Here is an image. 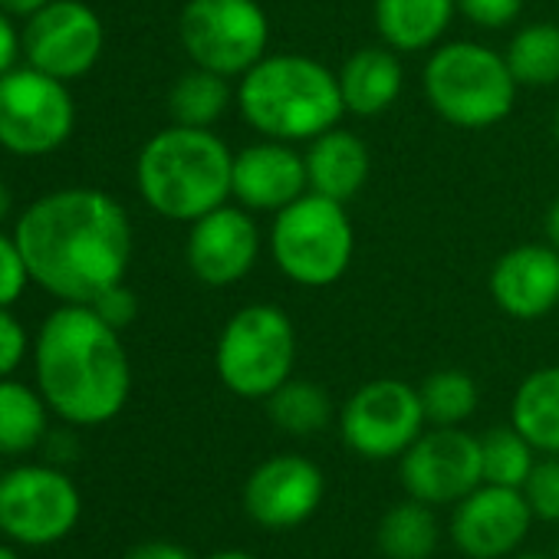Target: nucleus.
I'll return each mask as SVG.
<instances>
[{
  "instance_id": "nucleus-25",
  "label": "nucleus",
  "mask_w": 559,
  "mask_h": 559,
  "mask_svg": "<svg viewBox=\"0 0 559 559\" xmlns=\"http://www.w3.org/2000/svg\"><path fill=\"white\" fill-rule=\"evenodd\" d=\"M47 399L11 376L0 379V454H27L47 435Z\"/></svg>"
},
{
  "instance_id": "nucleus-43",
  "label": "nucleus",
  "mask_w": 559,
  "mask_h": 559,
  "mask_svg": "<svg viewBox=\"0 0 559 559\" xmlns=\"http://www.w3.org/2000/svg\"><path fill=\"white\" fill-rule=\"evenodd\" d=\"M516 559H549V556H539V552H520Z\"/></svg>"
},
{
  "instance_id": "nucleus-34",
  "label": "nucleus",
  "mask_w": 559,
  "mask_h": 559,
  "mask_svg": "<svg viewBox=\"0 0 559 559\" xmlns=\"http://www.w3.org/2000/svg\"><path fill=\"white\" fill-rule=\"evenodd\" d=\"M27 356V333L11 317L8 307H0V379H8Z\"/></svg>"
},
{
  "instance_id": "nucleus-9",
  "label": "nucleus",
  "mask_w": 559,
  "mask_h": 559,
  "mask_svg": "<svg viewBox=\"0 0 559 559\" xmlns=\"http://www.w3.org/2000/svg\"><path fill=\"white\" fill-rule=\"evenodd\" d=\"M83 513L80 487L50 464H21L0 477V533L21 546L67 539Z\"/></svg>"
},
{
  "instance_id": "nucleus-21",
  "label": "nucleus",
  "mask_w": 559,
  "mask_h": 559,
  "mask_svg": "<svg viewBox=\"0 0 559 559\" xmlns=\"http://www.w3.org/2000/svg\"><path fill=\"white\" fill-rule=\"evenodd\" d=\"M457 14V0H376L372 21L385 47L395 53L435 50Z\"/></svg>"
},
{
  "instance_id": "nucleus-13",
  "label": "nucleus",
  "mask_w": 559,
  "mask_h": 559,
  "mask_svg": "<svg viewBox=\"0 0 559 559\" xmlns=\"http://www.w3.org/2000/svg\"><path fill=\"white\" fill-rule=\"evenodd\" d=\"M24 57L31 67L70 83L86 76L106 44L99 14L83 0H50L24 27Z\"/></svg>"
},
{
  "instance_id": "nucleus-18",
  "label": "nucleus",
  "mask_w": 559,
  "mask_h": 559,
  "mask_svg": "<svg viewBox=\"0 0 559 559\" xmlns=\"http://www.w3.org/2000/svg\"><path fill=\"white\" fill-rule=\"evenodd\" d=\"M497 310L533 323L559 307V250L549 243H520L497 257L490 270Z\"/></svg>"
},
{
  "instance_id": "nucleus-37",
  "label": "nucleus",
  "mask_w": 559,
  "mask_h": 559,
  "mask_svg": "<svg viewBox=\"0 0 559 559\" xmlns=\"http://www.w3.org/2000/svg\"><path fill=\"white\" fill-rule=\"evenodd\" d=\"M47 4L50 0H0V11H8L11 17H34Z\"/></svg>"
},
{
  "instance_id": "nucleus-1",
  "label": "nucleus",
  "mask_w": 559,
  "mask_h": 559,
  "mask_svg": "<svg viewBox=\"0 0 559 559\" xmlns=\"http://www.w3.org/2000/svg\"><path fill=\"white\" fill-rule=\"evenodd\" d=\"M31 280L63 304H93L126 280L132 260V221L126 207L96 188H63L34 201L14 234Z\"/></svg>"
},
{
  "instance_id": "nucleus-31",
  "label": "nucleus",
  "mask_w": 559,
  "mask_h": 559,
  "mask_svg": "<svg viewBox=\"0 0 559 559\" xmlns=\"http://www.w3.org/2000/svg\"><path fill=\"white\" fill-rule=\"evenodd\" d=\"M31 284V270L27 260L17 247L14 237L0 234V307H11L24 297Z\"/></svg>"
},
{
  "instance_id": "nucleus-30",
  "label": "nucleus",
  "mask_w": 559,
  "mask_h": 559,
  "mask_svg": "<svg viewBox=\"0 0 559 559\" xmlns=\"http://www.w3.org/2000/svg\"><path fill=\"white\" fill-rule=\"evenodd\" d=\"M520 490L536 520L559 523V454H546L543 461H536Z\"/></svg>"
},
{
  "instance_id": "nucleus-39",
  "label": "nucleus",
  "mask_w": 559,
  "mask_h": 559,
  "mask_svg": "<svg viewBox=\"0 0 559 559\" xmlns=\"http://www.w3.org/2000/svg\"><path fill=\"white\" fill-rule=\"evenodd\" d=\"M11 214V191L4 185V178H0V221H4Z\"/></svg>"
},
{
  "instance_id": "nucleus-41",
  "label": "nucleus",
  "mask_w": 559,
  "mask_h": 559,
  "mask_svg": "<svg viewBox=\"0 0 559 559\" xmlns=\"http://www.w3.org/2000/svg\"><path fill=\"white\" fill-rule=\"evenodd\" d=\"M0 559H21V556H17V549H11L8 543H0Z\"/></svg>"
},
{
  "instance_id": "nucleus-36",
  "label": "nucleus",
  "mask_w": 559,
  "mask_h": 559,
  "mask_svg": "<svg viewBox=\"0 0 559 559\" xmlns=\"http://www.w3.org/2000/svg\"><path fill=\"white\" fill-rule=\"evenodd\" d=\"M126 559H191L188 549H181L178 543H168V539H152V543H142L135 546Z\"/></svg>"
},
{
  "instance_id": "nucleus-38",
  "label": "nucleus",
  "mask_w": 559,
  "mask_h": 559,
  "mask_svg": "<svg viewBox=\"0 0 559 559\" xmlns=\"http://www.w3.org/2000/svg\"><path fill=\"white\" fill-rule=\"evenodd\" d=\"M543 237L549 247L559 250V198L546 207V217H543Z\"/></svg>"
},
{
  "instance_id": "nucleus-8",
  "label": "nucleus",
  "mask_w": 559,
  "mask_h": 559,
  "mask_svg": "<svg viewBox=\"0 0 559 559\" xmlns=\"http://www.w3.org/2000/svg\"><path fill=\"white\" fill-rule=\"evenodd\" d=\"M178 40L194 67L240 80L266 57L270 17L257 0H188L178 17Z\"/></svg>"
},
{
  "instance_id": "nucleus-22",
  "label": "nucleus",
  "mask_w": 559,
  "mask_h": 559,
  "mask_svg": "<svg viewBox=\"0 0 559 559\" xmlns=\"http://www.w3.org/2000/svg\"><path fill=\"white\" fill-rule=\"evenodd\" d=\"M510 425L539 454H559V366H543L516 385Z\"/></svg>"
},
{
  "instance_id": "nucleus-32",
  "label": "nucleus",
  "mask_w": 559,
  "mask_h": 559,
  "mask_svg": "<svg viewBox=\"0 0 559 559\" xmlns=\"http://www.w3.org/2000/svg\"><path fill=\"white\" fill-rule=\"evenodd\" d=\"M457 14L480 31H503L523 14V0H457Z\"/></svg>"
},
{
  "instance_id": "nucleus-26",
  "label": "nucleus",
  "mask_w": 559,
  "mask_h": 559,
  "mask_svg": "<svg viewBox=\"0 0 559 559\" xmlns=\"http://www.w3.org/2000/svg\"><path fill=\"white\" fill-rule=\"evenodd\" d=\"M507 67L516 86L549 90L559 83V24L536 21L520 27L507 44Z\"/></svg>"
},
{
  "instance_id": "nucleus-29",
  "label": "nucleus",
  "mask_w": 559,
  "mask_h": 559,
  "mask_svg": "<svg viewBox=\"0 0 559 559\" xmlns=\"http://www.w3.org/2000/svg\"><path fill=\"white\" fill-rule=\"evenodd\" d=\"M536 448L510 425V428H490L480 438V464H484V484L500 487H523L533 464Z\"/></svg>"
},
{
  "instance_id": "nucleus-14",
  "label": "nucleus",
  "mask_w": 559,
  "mask_h": 559,
  "mask_svg": "<svg viewBox=\"0 0 559 559\" xmlns=\"http://www.w3.org/2000/svg\"><path fill=\"white\" fill-rule=\"evenodd\" d=\"M326 493L320 464L304 454H273L243 484V510L257 526L294 530L307 523Z\"/></svg>"
},
{
  "instance_id": "nucleus-3",
  "label": "nucleus",
  "mask_w": 559,
  "mask_h": 559,
  "mask_svg": "<svg viewBox=\"0 0 559 559\" xmlns=\"http://www.w3.org/2000/svg\"><path fill=\"white\" fill-rule=\"evenodd\" d=\"M243 122L276 142H313L340 126L346 103L340 76L307 53H266L237 83Z\"/></svg>"
},
{
  "instance_id": "nucleus-23",
  "label": "nucleus",
  "mask_w": 559,
  "mask_h": 559,
  "mask_svg": "<svg viewBox=\"0 0 559 559\" xmlns=\"http://www.w3.org/2000/svg\"><path fill=\"white\" fill-rule=\"evenodd\" d=\"M237 103V93L230 90V80L211 70H188L175 80L168 93V112L175 126H191V129H211L214 122L224 119V112Z\"/></svg>"
},
{
  "instance_id": "nucleus-24",
  "label": "nucleus",
  "mask_w": 559,
  "mask_h": 559,
  "mask_svg": "<svg viewBox=\"0 0 559 559\" xmlns=\"http://www.w3.org/2000/svg\"><path fill=\"white\" fill-rule=\"evenodd\" d=\"M376 539L385 559H431L441 533L431 507L408 497L405 503H395L382 513Z\"/></svg>"
},
{
  "instance_id": "nucleus-7",
  "label": "nucleus",
  "mask_w": 559,
  "mask_h": 559,
  "mask_svg": "<svg viewBox=\"0 0 559 559\" xmlns=\"http://www.w3.org/2000/svg\"><path fill=\"white\" fill-rule=\"evenodd\" d=\"M297 366V326L273 304L240 307L221 330L214 369L221 385L237 399H270Z\"/></svg>"
},
{
  "instance_id": "nucleus-42",
  "label": "nucleus",
  "mask_w": 559,
  "mask_h": 559,
  "mask_svg": "<svg viewBox=\"0 0 559 559\" xmlns=\"http://www.w3.org/2000/svg\"><path fill=\"white\" fill-rule=\"evenodd\" d=\"M552 135H556V142H559V109H556V116H552Z\"/></svg>"
},
{
  "instance_id": "nucleus-5",
  "label": "nucleus",
  "mask_w": 559,
  "mask_h": 559,
  "mask_svg": "<svg viewBox=\"0 0 559 559\" xmlns=\"http://www.w3.org/2000/svg\"><path fill=\"white\" fill-rule=\"evenodd\" d=\"M425 96L431 109L457 129H490L516 103V80L507 57L477 40L438 44L425 60Z\"/></svg>"
},
{
  "instance_id": "nucleus-28",
  "label": "nucleus",
  "mask_w": 559,
  "mask_h": 559,
  "mask_svg": "<svg viewBox=\"0 0 559 559\" xmlns=\"http://www.w3.org/2000/svg\"><path fill=\"white\" fill-rule=\"evenodd\" d=\"M421 405H425V418L438 428H454L464 425L477 405H480V389L477 382L461 372V369H438L431 372L421 385H418Z\"/></svg>"
},
{
  "instance_id": "nucleus-11",
  "label": "nucleus",
  "mask_w": 559,
  "mask_h": 559,
  "mask_svg": "<svg viewBox=\"0 0 559 559\" xmlns=\"http://www.w3.org/2000/svg\"><path fill=\"white\" fill-rule=\"evenodd\" d=\"M425 405L415 385L372 379L359 385L340 412L343 441L369 461L402 457L425 431Z\"/></svg>"
},
{
  "instance_id": "nucleus-15",
  "label": "nucleus",
  "mask_w": 559,
  "mask_h": 559,
  "mask_svg": "<svg viewBox=\"0 0 559 559\" xmlns=\"http://www.w3.org/2000/svg\"><path fill=\"white\" fill-rule=\"evenodd\" d=\"M533 510L520 487L480 484L457 500L451 516V539L471 559H503L520 549L533 526Z\"/></svg>"
},
{
  "instance_id": "nucleus-27",
  "label": "nucleus",
  "mask_w": 559,
  "mask_h": 559,
  "mask_svg": "<svg viewBox=\"0 0 559 559\" xmlns=\"http://www.w3.org/2000/svg\"><path fill=\"white\" fill-rule=\"evenodd\" d=\"M263 402H266L270 421L280 431L297 435V438L323 431L330 425V418H333L330 392L323 385H317V382H307V379H287Z\"/></svg>"
},
{
  "instance_id": "nucleus-16",
  "label": "nucleus",
  "mask_w": 559,
  "mask_h": 559,
  "mask_svg": "<svg viewBox=\"0 0 559 559\" xmlns=\"http://www.w3.org/2000/svg\"><path fill=\"white\" fill-rule=\"evenodd\" d=\"M260 257V227L247 207L221 204L191 221L185 260L188 270L207 287H230L253 270Z\"/></svg>"
},
{
  "instance_id": "nucleus-20",
  "label": "nucleus",
  "mask_w": 559,
  "mask_h": 559,
  "mask_svg": "<svg viewBox=\"0 0 559 559\" xmlns=\"http://www.w3.org/2000/svg\"><path fill=\"white\" fill-rule=\"evenodd\" d=\"M340 93L349 116L372 119L395 106L405 86L402 60L392 47H362L340 67Z\"/></svg>"
},
{
  "instance_id": "nucleus-10",
  "label": "nucleus",
  "mask_w": 559,
  "mask_h": 559,
  "mask_svg": "<svg viewBox=\"0 0 559 559\" xmlns=\"http://www.w3.org/2000/svg\"><path fill=\"white\" fill-rule=\"evenodd\" d=\"M76 126V103L63 80L37 70L14 67L0 76V145L14 155L57 152Z\"/></svg>"
},
{
  "instance_id": "nucleus-35",
  "label": "nucleus",
  "mask_w": 559,
  "mask_h": 559,
  "mask_svg": "<svg viewBox=\"0 0 559 559\" xmlns=\"http://www.w3.org/2000/svg\"><path fill=\"white\" fill-rule=\"evenodd\" d=\"M24 50V40L14 31V21L8 11H0V76L17 67V53Z\"/></svg>"
},
{
  "instance_id": "nucleus-33",
  "label": "nucleus",
  "mask_w": 559,
  "mask_h": 559,
  "mask_svg": "<svg viewBox=\"0 0 559 559\" xmlns=\"http://www.w3.org/2000/svg\"><path fill=\"white\" fill-rule=\"evenodd\" d=\"M112 330H126V326H132L135 323V317H139V297L126 287V284H116V287H109V290H103L93 304H90Z\"/></svg>"
},
{
  "instance_id": "nucleus-17",
  "label": "nucleus",
  "mask_w": 559,
  "mask_h": 559,
  "mask_svg": "<svg viewBox=\"0 0 559 559\" xmlns=\"http://www.w3.org/2000/svg\"><path fill=\"white\" fill-rule=\"evenodd\" d=\"M307 191V158L294 148V142L260 139L234 155L230 198L247 211L276 214Z\"/></svg>"
},
{
  "instance_id": "nucleus-19",
  "label": "nucleus",
  "mask_w": 559,
  "mask_h": 559,
  "mask_svg": "<svg viewBox=\"0 0 559 559\" xmlns=\"http://www.w3.org/2000/svg\"><path fill=\"white\" fill-rule=\"evenodd\" d=\"M304 158H307L310 191L326 194V198L343 201V204L353 201L366 188V181L372 175L369 145L356 132H349L343 126L317 135L313 142H307Z\"/></svg>"
},
{
  "instance_id": "nucleus-6",
  "label": "nucleus",
  "mask_w": 559,
  "mask_h": 559,
  "mask_svg": "<svg viewBox=\"0 0 559 559\" xmlns=\"http://www.w3.org/2000/svg\"><path fill=\"white\" fill-rule=\"evenodd\" d=\"M270 257L297 287H333L346 276L356 253V227L343 201L307 191L273 214Z\"/></svg>"
},
{
  "instance_id": "nucleus-4",
  "label": "nucleus",
  "mask_w": 559,
  "mask_h": 559,
  "mask_svg": "<svg viewBox=\"0 0 559 559\" xmlns=\"http://www.w3.org/2000/svg\"><path fill=\"white\" fill-rule=\"evenodd\" d=\"M234 152L211 129L168 126L155 132L135 162L142 201L165 221L191 224L227 204Z\"/></svg>"
},
{
  "instance_id": "nucleus-2",
  "label": "nucleus",
  "mask_w": 559,
  "mask_h": 559,
  "mask_svg": "<svg viewBox=\"0 0 559 559\" xmlns=\"http://www.w3.org/2000/svg\"><path fill=\"white\" fill-rule=\"evenodd\" d=\"M34 366L50 412L80 428L112 421L132 392V366L119 330L86 304H63L44 320Z\"/></svg>"
},
{
  "instance_id": "nucleus-44",
  "label": "nucleus",
  "mask_w": 559,
  "mask_h": 559,
  "mask_svg": "<svg viewBox=\"0 0 559 559\" xmlns=\"http://www.w3.org/2000/svg\"><path fill=\"white\" fill-rule=\"evenodd\" d=\"M0 477H4V471H0Z\"/></svg>"
},
{
  "instance_id": "nucleus-12",
  "label": "nucleus",
  "mask_w": 559,
  "mask_h": 559,
  "mask_svg": "<svg viewBox=\"0 0 559 559\" xmlns=\"http://www.w3.org/2000/svg\"><path fill=\"white\" fill-rule=\"evenodd\" d=\"M399 474L408 497L428 507L457 503L484 484L480 438L467 435L461 425H435L431 431H421L418 441L402 454Z\"/></svg>"
},
{
  "instance_id": "nucleus-40",
  "label": "nucleus",
  "mask_w": 559,
  "mask_h": 559,
  "mask_svg": "<svg viewBox=\"0 0 559 559\" xmlns=\"http://www.w3.org/2000/svg\"><path fill=\"white\" fill-rule=\"evenodd\" d=\"M204 559H257V556L240 552V549H221V552H211V556H204Z\"/></svg>"
}]
</instances>
